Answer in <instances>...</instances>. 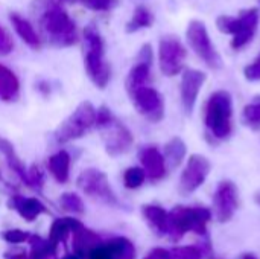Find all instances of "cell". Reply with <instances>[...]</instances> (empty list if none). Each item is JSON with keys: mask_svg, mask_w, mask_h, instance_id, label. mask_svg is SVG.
<instances>
[{"mask_svg": "<svg viewBox=\"0 0 260 259\" xmlns=\"http://www.w3.org/2000/svg\"><path fill=\"white\" fill-rule=\"evenodd\" d=\"M152 24H154V14H152V11L149 8H146L145 5H139V6H136V9L133 12V17L126 23L125 31L128 34H134V32H139L142 29L151 27Z\"/></svg>", "mask_w": 260, "mask_h": 259, "instance_id": "cell-27", "label": "cell"}, {"mask_svg": "<svg viewBox=\"0 0 260 259\" xmlns=\"http://www.w3.org/2000/svg\"><path fill=\"white\" fill-rule=\"evenodd\" d=\"M244 75H245V79L248 81H260V53L254 58L251 64H248L244 69Z\"/></svg>", "mask_w": 260, "mask_h": 259, "instance_id": "cell-38", "label": "cell"}, {"mask_svg": "<svg viewBox=\"0 0 260 259\" xmlns=\"http://www.w3.org/2000/svg\"><path fill=\"white\" fill-rule=\"evenodd\" d=\"M146 180V172L140 166H131L123 172V185L126 189H139Z\"/></svg>", "mask_w": 260, "mask_h": 259, "instance_id": "cell-31", "label": "cell"}, {"mask_svg": "<svg viewBox=\"0 0 260 259\" xmlns=\"http://www.w3.org/2000/svg\"><path fill=\"white\" fill-rule=\"evenodd\" d=\"M94 127H96V108L93 107L91 102L84 101L55 130V140L58 143H67L82 139Z\"/></svg>", "mask_w": 260, "mask_h": 259, "instance_id": "cell-4", "label": "cell"}, {"mask_svg": "<svg viewBox=\"0 0 260 259\" xmlns=\"http://www.w3.org/2000/svg\"><path fill=\"white\" fill-rule=\"evenodd\" d=\"M62 259H79L76 255H67V256H64Z\"/></svg>", "mask_w": 260, "mask_h": 259, "instance_id": "cell-43", "label": "cell"}, {"mask_svg": "<svg viewBox=\"0 0 260 259\" xmlns=\"http://www.w3.org/2000/svg\"><path fill=\"white\" fill-rule=\"evenodd\" d=\"M207 76L204 72L197 69H184L181 75V84H180V95H181V104L187 114H190L197 105L198 95L206 82Z\"/></svg>", "mask_w": 260, "mask_h": 259, "instance_id": "cell-14", "label": "cell"}, {"mask_svg": "<svg viewBox=\"0 0 260 259\" xmlns=\"http://www.w3.org/2000/svg\"><path fill=\"white\" fill-rule=\"evenodd\" d=\"M134 108L140 116L152 124H158L165 118V99L158 90L154 87L143 85L136 89L134 92L128 93Z\"/></svg>", "mask_w": 260, "mask_h": 259, "instance_id": "cell-9", "label": "cell"}, {"mask_svg": "<svg viewBox=\"0 0 260 259\" xmlns=\"http://www.w3.org/2000/svg\"><path fill=\"white\" fill-rule=\"evenodd\" d=\"M76 185L81 191H84L88 197L99 200L108 206H114V208H123V205H120L119 198L116 197V194L113 192L108 177L105 172H102L98 168H87L84 169L78 180Z\"/></svg>", "mask_w": 260, "mask_h": 259, "instance_id": "cell-5", "label": "cell"}, {"mask_svg": "<svg viewBox=\"0 0 260 259\" xmlns=\"http://www.w3.org/2000/svg\"><path fill=\"white\" fill-rule=\"evenodd\" d=\"M186 153H187V147L184 143V140L181 137H172L166 145H165V153H163V157H165V162H166V166L169 169H175L178 168L184 157H186Z\"/></svg>", "mask_w": 260, "mask_h": 259, "instance_id": "cell-25", "label": "cell"}, {"mask_svg": "<svg viewBox=\"0 0 260 259\" xmlns=\"http://www.w3.org/2000/svg\"><path fill=\"white\" fill-rule=\"evenodd\" d=\"M40 26L47 41L55 47H69L78 40L75 21L56 3H50L44 8L40 17Z\"/></svg>", "mask_w": 260, "mask_h": 259, "instance_id": "cell-2", "label": "cell"}, {"mask_svg": "<svg viewBox=\"0 0 260 259\" xmlns=\"http://www.w3.org/2000/svg\"><path fill=\"white\" fill-rule=\"evenodd\" d=\"M20 96V81L6 66L0 64V101L14 102Z\"/></svg>", "mask_w": 260, "mask_h": 259, "instance_id": "cell-19", "label": "cell"}, {"mask_svg": "<svg viewBox=\"0 0 260 259\" xmlns=\"http://www.w3.org/2000/svg\"><path fill=\"white\" fill-rule=\"evenodd\" d=\"M256 203H257V205L260 206V192H257V194H256Z\"/></svg>", "mask_w": 260, "mask_h": 259, "instance_id": "cell-44", "label": "cell"}, {"mask_svg": "<svg viewBox=\"0 0 260 259\" xmlns=\"http://www.w3.org/2000/svg\"><path fill=\"white\" fill-rule=\"evenodd\" d=\"M187 50L180 38L174 35H166L158 43V63L160 70L165 76H177L184 70V61Z\"/></svg>", "mask_w": 260, "mask_h": 259, "instance_id": "cell-8", "label": "cell"}, {"mask_svg": "<svg viewBox=\"0 0 260 259\" xmlns=\"http://www.w3.org/2000/svg\"><path fill=\"white\" fill-rule=\"evenodd\" d=\"M212 217H213L212 211L203 206H195V208L177 206L169 212L168 235L174 241L181 240L189 232L204 237L207 234V224L210 223Z\"/></svg>", "mask_w": 260, "mask_h": 259, "instance_id": "cell-3", "label": "cell"}, {"mask_svg": "<svg viewBox=\"0 0 260 259\" xmlns=\"http://www.w3.org/2000/svg\"><path fill=\"white\" fill-rule=\"evenodd\" d=\"M84 67L90 81L101 90H104L111 79V67L105 60L104 41H91L85 44Z\"/></svg>", "mask_w": 260, "mask_h": 259, "instance_id": "cell-7", "label": "cell"}, {"mask_svg": "<svg viewBox=\"0 0 260 259\" xmlns=\"http://www.w3.org/2000/svg\"><path fill=\"white\" fill-rule=\"evenodd\" d=\"M186 38L190 46V49L207 64L210 69H221L222 67V60L221 55L218 53L216 47L213 46L210 35L207 32V27L203 21L200 20H192L187 24L186 31Z\"/></svg>", "mask_w": 260, "mask_h": 259, "instance_id": "cell-6", "label": "cell"}, {"mask_svg": "<svg viewBox=\"0 0 260 259\" xmlns=\"http://www.w3.org/2000/svg\"><path fill=\"white\" fill-rule=\"evenodd\" d=\"M70 154L66 150H59L58 153L52 154L47 160V168L52 174V177L58 183H67L70 177Z\"/></svg>", "mask_w": 260, "mask_h": 259, "instance_id": "cell-21", "label": "cell"}, {"mask_svg": "<svg viewBox=\"0 0 260 259\" xmlns=\"http://www.w3.org/2000/svg\"><path fill=\"white\" fill-rule=\"evenodd\" d=\"M239 27L235 35H232V43L230 46L235 50H239L245 47L254 37L257 26H259V9L257 8H248L242 11L239 15Z\"/></svg>", "mask_w": 260, "mask_h": 259, "instance_id": "cell-15", "label": "cell"}, {"mask_svg": "<svg viewBox=\"0 0 260 259\" xmlns=\"http://www.w3.org/2000/svg\"><path fill=\"white\" fill-rule=\"evenodd\" d=\"M85 259H136V247L128 238L114 237L96 244Z\"/></svg>", "mask_w": 260, "mask_h": 259, "instance_id": "cell-13", "label": "cell"}, {"mask_svg": "<svg viewBox=\"0 0 260 259\" xmlns=\"http://www.w3.org/2000/svg\"><path fill=\"white\" fill-rule=\"evenodd\" d=\"M175 259H201L203 258V249L197 246H183L172 250Z\"/></svg>", "mask_w": 260, "mask_h": 259, "instance_id": "cell-33", "label": "cell"}, {"mask_svg": "<svg viewBox=\"0 0 260 259\" xmlns=\"http://www.w3.org/2000/svg\"><path fill=\"white\" fill-rule=\"evenodd\" d=\"M152 60H154V55H152L151 44H143L140 47V50H139V55H137V60L136 61H143V63L152 64Z\"/></svg>", "mask_w": 260, "mask_h": 259, "instance_id": "cell-39", "label": "cell"}, {"mask_svg": "<svg viewBox=\"0 0 260 259\" xmlns=\"http://www.w3.org/2000/svg\"><path fill=\"white\" fill-rule=\"evenodd\" d=\"M212 169L210 160L201 154H192L187 160L186 168L181 172L180 179V192L183 195H189L201 188L209 177Z\"/></svg>", "mask_w": 260, "mask_h": 259, "instance_id": "cell-11", "label": "cell"}, {"mask_svg": "<svg viewBox=\"0 0 260 259\" xmlns=\"http://www.w3.org/2000/svg\"><path fill=\"white\" fill-rule=\"evenodd\" d=\"M72 234H73V250H75V255L79 259H85L87 253L96 244H99L102 241V238L96 232L87 229L85 226L73 231Z\"/></svg>", "mask_w": 260, "mask_h": 259, "instance_id": "cell-20", "label": "cell"}, {"mask_svg": "<svg viewBox=\"0 0 260 259\" xmlns=\"http://www.w3.org/2000/svg\"><path fill=\"white\" fill-rule=\"evenodd\" d=\"M69 2H82V0H69Z\"/></svg>", "mask_w": 260, "mask_h": 259, "instance_id": "cell-45", "label": "cell"}, {"mask_svg": "<svg viewBox=\"0 0 260 259\" xmlns=\"http://www.w3.org/2000/svg\"><path fill=\"white\" fill-rule=\"evenodd\" d=\"M59 206L69 212V214H75V215H81L85 212V206L82 198L75 194V192H66L59 197Z\"/></svg>", "mask_w": 260, "mask_h": 259, "instance_id": "cell-30", "label": "cell"}, {"mask_svg": "<svg viewBox=\"0 0 260 259\" xmlns=\"http://www.w3.org/2000/svg\"><path fill=\"white\" fill-rule=\"evenodd\" d=\"M14 50L12 35L0 24V56H8Z\"/></svg>", "mask_w": 260, "mask_h": 259, "instance_id": "cell-37", "label": "cell"}, {"mask_svg": "<svg viewBox=\"0 0 260 259\" xmlns=\"http://www.w3.org/2000/svg\"><path fill=\"white\" fill-rule=\"evenodd\" d=\"M242 259H257L254 255H251V253H247V255H244L242 256Z\"/></svg>", "mask_w": 260, "mask_h": 259, "instance_id": "cell-42", "label": "cell"}, {"mask_svg": "<svg viewBox=\"0 0 260 259\" xmlns=\"http://www.w3.org/2000/svg\"><path fill=\"white\" fill-rule=\"evenodd\" d=\"M145 259H175V258H174L172 250H166V249L158 247V249L151 250V252H149V255H148Z\"/></svg>", "mask_w": 260, "mask_h": 259, "instance_id": "cell-40", "label": "cell"}, {"mask_svg": "<svg viewBox=\"0 0 260 259\" xmlns=\"http://www.w3.org/2000/svg\"><path fill=\"white\" fill-rule=\"evenodd\" d=\"M139 159H140L142 168L146 172V177L151 179L152 182H158L166 176L168 166H166L163 154L160 153V150L157 147L142 148L139 153Z\"/></svg>", "mask_w": 260, "mask_h": 259, "instance_id": "cell-16", "label": "cell"}, {"mask_svg": "<svg viewBox=\"0 0 260 259\" xmlns=\"http://www.w3.org/2000/svg\"><path fill=\"white\" fill-rule=\"evenodd\" d=\"M215 217L219 223H229L239 208V192L233 182L222 180L213 194Z\"/></svg>", "mask_w": 260, "mask_h": 259, "instance_id": "cell-12", "label": "cell"}, {"mask_svg": "<svg viewBox=\"0 0 260 259\" xmlns=\"http://www.w3.org/2000/svg\"><path fill=\"white\" fill-rule=\"evenodd\" d=\"M204 124L207 133L218 140H225L233 131V99L227 90L210 95L204 107Z\"/></svg>", "mask_w": 260, "mask_h": 259, "instance_id": "cell-1", "label": "cell"}, {"mask_svg": "<svg viewBox=\"0 0 260 259\" xmlns=\"http://www.w3.org/2000/svg\"><path fill=\"white\" fill-rule=\"evenodd\" d=\"M29 243H30L29 259H53V256L56 255L58 246H55L49 238L43 240L38 235H30Z\"/></svg>", "mask_w": 260, "mask_h": 259, "instance_id": "cell-28", "label": "cell"}, {"mask_svg": "<svg viewBox=\"0 0 260 259\" xmlns=\"http://www.w3.org/2000/svg\"><path fill=\"white\" fill-rule=\"evenodd\" d=\"M242 121L251 130H260V96L253 98L242 111Z\"/></svg>", "mask_w": 260, "mask_h": 259, "instance_id": "cell-29", "label": "cell"}, {"mask_svg": "<svg viewBox=\"0 0 260 259\" xmlns=\"http://www.w3.org/2000/svg\"><path fill=\"white\" fill-rule=\"evenodd\" d=\"M151 66L149 63L136 61V64L131 67L128 76H126V92L131 93L139 87L148 85L151 81Z\"/></svg>", "mask_w": 260, "mask_h": 259, "instance_id": "cell-24", "label": "cell"}, {"mask_svg": "<svg viewBox=\"0 0 260 259\" xmlns=\"http://www.w3.org/2000/svg\"><path fill=\"white\" fill-rule=\"evenodd\" d=\"M143 218L158 235H168L169 231V212L157 205H145L142 208Z\"/></svg>", "mask_w": 260, "mask_h": 259, "instance_id": "cell-22", "label": "cell"}, {"mask_svg": "<svg viewBox=\"0 0 260 259\" xmlns=\"http://www.w3.org/2000/svg\"><path fill=\"white\" fill-rule=\"evenodd\" d=\"M216 27L227 35H235L239 27V17L233 15H219L216 18Z\"/></svg>", "mask_w": 260, "mask_h": 259, "instance_id": "cell-32", "label": "cell"}, {"mask_svg": "<svg viewBox=\"0 0 260 259\" xmlns=\"http://www.w3.org/2000/svg\"><path fill=\"white\" fill-rule=\"evenodd\" d=\"M0 153H2L3 157L6 159L8 166L12 169V172H15V174L18 176V179H20L24 185H27V169L24 168L23 162H21L20 157L17 156V153H15L12 143L8 142V140L3 139V137H0Z\"/></svg>", "mask_w": 260, "mask_h": 259, "instance_id": "cell-26", "label": "cell"}, {"mask_svg": "<svg viewBox=\"0 0 260 259\" xmlns=\"http://www.w3.org/2000/svg\"><path fill=\"white\" fill-rule=\"evenodd\" d=\"M5 259H29V255L24 253V250H11L5 253Z\"/></svg>", "mask_w": 260, "mask_h": 259, "instance_id": "cell-41", "label": "cell"}, {"mask_svg": "<svg viewBox=\"0 0 260 259\" xmlns=\"http://www.w3.org/2000/svg\"><path fill=\"white\" fill-rule=\"evenodd\" d=\"M82 3L85 8L91 11H98V12L111 11L113 8L117 6V0H82Z\"/></svg>", "mask_w": 260, "mask_h": 259, "instance_id": "cell-36", "label": "cell"}, {"mask_svg": "<svg viewBox=\"0 0 260 259\" xmlns=\"http://www.w3.org/2000/svg\"><path fill=\"white\" fill-rule=\"evenodd\" d=\"M84 224L73 218V217H64V218H58L53 221L52 227H50V234H49V240L59 247L61 243H66L67 238L70 237V234L79 227H82Z\"/></svg>", "mask_w": 260, "mask_h": 259, "instance_id": "cell-23", "label": "cell"}, {"mask_svg": "<svg viewBox=\"0 0 260 259\" xmlns=\"http://www.w3.org/2000/svg\"><path fill=\"white\" fill-rule=\"evenodd\" d=\"M2 238H3L6 243H11V244H20V243L29 241L30 234H29V232H23V231H20V229H11V231L2 232Z\"/></svg>", "mask_w": 260, "mask_h": 259, "instance_id": "cell-35", "label": "cell"}, {"mask_svg": "<svg viewBox=\"0 0 260 259\" xmlns=\"http://www.w3.org/2000/svg\"><path fill=\"white\" fill-rule=\"evenodd\" d=\"M9 21H11L14 31L17 32V35L24 41V44H27L34 50L41 49V38H40V35L37 34V31L34 29V26L30 24L29 20H26L24 17L12 12L9 15Z\"/></svg>", "mask_w": 260, "mask_h": 259, "instance_id": "cell-18", "label": "cell"}, {"mask_svg": "<svg viewBox=\"0 0 260 259\" xmlns=\"http://www.w3.org/2000/svg\"><path fill=\"white\" fill-rule=\"evenodd\" d=\"M102 133V139L105 143V151L111 157L122 156L128 153L134 143V136L129 128L120 122L116 116L107 121L104 125L98 127Z\"/></svg>", "mask_w": 260, "mask_h": 259, "instance_id": "cell-10", "label": "cell"}, {"mask_svg": "<svg viewBox=\"0 0 260 259\" xmlns=\"http://www.w3.org/2000/svg\"><path fill=\"white\" fill-rule=\"evenodd\" d=\"M8 206L18 212V215L26 221L37 220L41 214L47 212V208L38 200L32 197H21V195H12L9 198Z\"/></svg>", "mask_w": 260, "mask_h": 259, "instance_id": "cell-17", "label": "cell"}, {"mask_svg": "<svg viewBox=\"0 0 260 259\" xmlns=\"http://www.w3.org/2000/svg\"><path fill=\"white\" fill-rule=\"evenodd\" d=\"M43 185H44V176L43 172L40 171L38 166H30L27 169V185L29 188L32 189H37V191H41L43 189Z\"/></svg>", "mask_w": 260, "mask_h": 259, "instance_id": "cell-34", "label": "cell"}]
</instances>
